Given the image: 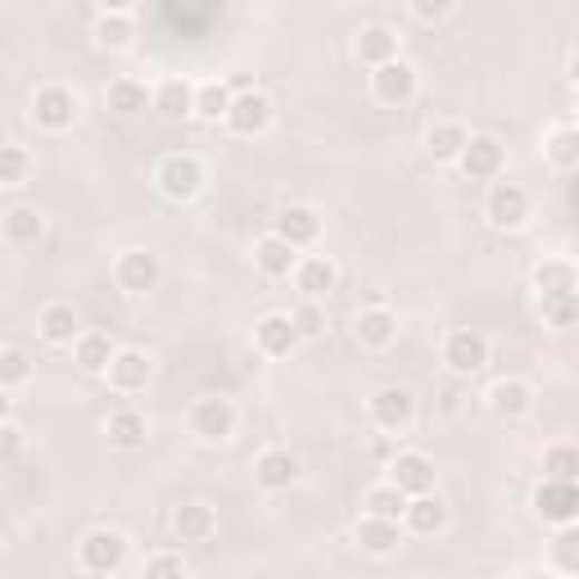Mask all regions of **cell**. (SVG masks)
<instances>
[{"instance_id": "7402d4cb", "label": "cell", "mask_w": 579, "mask_h": 579, "mask_svg": "<svg viewBox=\"0 0 579 579\" xmlns=\"http://www.w3.org/2000/svg\"><path fill=\"white\" fill-rule=\"evenodd\" d=\"M254 263H258V272L263 276H290L300 267V254H295V245H290L285 236H263L258 245H254Z\"/></svg>"}, {"instance_id": "cb8c5ba5", "label": "cell", "mask_w": 579, "mask_h": 579, "mask_svg": "<svg viewBox=\"0 0 579 579\" xmlns=\"http://www.w3.org/2000/svg\"><path fill=\"white\" fill-rule=\"evenodd\" d=\"M444 521H449V507H444L440 498H434V493H416V498H408L403 526H408L412 534H440Z\"/></svg>"}, {"instance_id": "d6986e66", "label": "cell", "mask_w": 579, "mask_h": 579, "mask_svg": "<svg viewBox=\"0 0 579 579\" xmlns=\"http://www.w3.org/2000/svg\"><path fill=\"white\" fill-rule=\"evenodd\" d=\"M254 480H258L263 489H290V484L300 480V458L285 453V449H267V453H258V462H254Z\"/></svg>"}, {"instance_id": "52a82bcc", "label": "cell", "mask_w": 579, "mask_h": 579, "mask_svg": "<svg viewBox=\"0 0 579 579\" xmlns=\"http://www.w3.org/2000/svg\"><path fill=\"white\" fill-rule=\"evenodd\" d=\"M444 362L453 376H475L489 362V340L480 331H449L444 340Z\"/></svg>"}, {"instance_id": "8d00e7d4", "label": "cell", "mask_w": 579, "mask_h": 579, "mask_svg": "<svg viewBox=\"0 0 579 579\" xmlns=\"http://www.w3.org/2000/svg\"><path fill=\"white\" fill-rule=\"evenodd\" d=\"M543 150L557 168H579V127H552Z\"/></svg>"}, {"instance_id": "4dcf8cb0", "label": "cell", "mask_w": 579, "mask_h": 579, "mask_svg": "<svg viewBox=\"0 0 579 579\" xmlns=\"http://www.w3.org/2000/svg\"><path fill=\"white\" fill-rule=\"evenodd\" d=\"M195 96H199V87H190L186 78H168L155 91V109L168 118H186V114H195Z\"/></svg>"}, {"instance_id": "30bf717a", "label": "cell", "mask_w": 579, "mask_h": 579, "mask_svg": "<svg viewBox=\"0 0 579 579\" xmlns=\"http://www.w3.org/2000/svg\"><path fill=\"white\" fill-rule=\"evenodd\" d=\"M300 326H295V317L290 313H267L258 326H254V344H258V353H267V357H290L300 349Z\"/></svg>"}, {"instance_id": "f1b7e54d", "label": "cell", "mask_w": 579, "mask_h": 579, "mask_svg": "<svg viewBox=\"0 0 579 579\" xmlns=\"http://www.w3.org/2000/svg\"><path fill=\"white\" fill-rule=\"evenodd\" d=\"M357 59L372 63V68L399 59V37H394L390 28H362V32H357Z\"/></svg>"}, {"instance_id": "9c48e42d", "label": "cell", "mask_w": 579, "mask_h": 579, "mask_svg": "<svg viewBox=\"0 0 579 579\" xmlns=\"http://www.w3.org/2000/svg\"><path fill=\"white\" fill-rule=\"evenodd\" d=\"M105 376H109V385H114L118 394H140L145 385H150V376H155V362L145 357L140 349H118Z\"/></svg>"}, {"instance_id": "74e56055", "label": "cell", "mask_w": 579, "mask_h": 579, "mask_svg": "<svg viewBox=\"0 0 579 579\" xmlns=\"http://www.w3.org/2000/svg\"><path fill=\"white\" fill-rule=\"evenodd\" d=\"M552 566H557L561 575H579V521L557 526V539H552Z\"/></svg>"}, {"instance_id": "f6af8a7d", "label": "cell", "mask_w": 579, "mask_h": 579, "mask_svg": "<svg viewBox=\"0 0 579 579\" xmlns=\"http://www.w3.org/2000/svg\"><path fill=\"white\" fill-rule=\"evenodd\" d=\"M453 6H458V0H412V14L421 23H440V19L453 14Z\"/></svg>"}, {"instance_id": "4316f807", "label": "cell", "mask_w": 579, "mask_h": 579, "mask_svg": "<svg viewBox=\"0 0 579 579\" xmlns=\"http://www.w3.org/2000/svg\"><path fill=\"white\" fill-rule=\"evenodd\" d=\"M357 543L367 548L372 557H390L399 548V521H385V517H362L357 521Z\"/></svg>"}, {"instance_id": "8992f818", "label": "cell", "mask_w": 579, "mask_h": 579, "mask_svg": "<svg viewBox=\"0 0 579 579\" xmlns=\"http://www.w3.org/2000/svg\"><path fill=\"white\" fill-rule=\"evenodd\" d=\"M484 213H489V223L502 227V232H517L526 217H530V195L517 186V181H498L484 199Z\"/></svg>"}, {"instance_id": "9a60e30c", "label": "cell", "mask_w": 579, "mask_h": 579, "mask_svg": "<svg viewBox=\"0 0 579 579\" xmlns=\"http://www.w3.org/2000/svg\"><path fill=\"white\" fill-rule=\"evenodd\" d=\"M390 480H394L408 498H416V493H430V489H434V467H430L425 453H399V458L390 462Z\"/></svg>"}, {"instance_id": "b9f144b4", "label": "cell", "mask_w": 579, "mask_h": 579, "mask_svg": "<svg viewBox=\"0 0 579 579\" xmlns=\"http://www.w3.org/2000/svg\"><path fill=\"white\" fill-rule=\"evenodd\" d=\"M28 376H32V362L10 344L6 353H0V385H6V390H19Z\"/></svg>"}, {"instance_id": "60d3db41", "label": "cell", "mask_w": 579, "mask_h": 579, "mask_svg": "<svg viewBox=\"0 0 579 579\" xmlns=\"http://www.w3.org/2000/svg\"><path fill=\"white\" fill-rule=\"evenodd\" d=\"M32 173V155L23 150V145H6V150H0V181H6V186H19L23 177Z\"/></svg>"}, {"instance_id": "5b68a950", "label": "cell", "mask_w": 579, "mask_h": 579, "mask_svg": "<svg viewBox=\"0 0 579 579\" xmlns=\"http://www.w3.org/2000/svg\"><path fill=\"white\" fill-rule=\"evenodd\" d=\"M78 96H72L68 87H41L37 96H32V118H37V127H46V131H68L72 122H78Z\"/></svg>"}, {"instance_id": "ac0fdd59", "label": "cell", "mask_w": 579, "mask_h": 579, "mask_svg": "<svg viewBox=\"0 0 579 579\" xmlns=\"http://www.w3.org/2000/svg\"><path fill=\"white\" fill-rule=\"evenodd\" d=\"M114 340L105 335V331H87V335H78L72 340V362L87 372V376H105L109 372V362H114Z\"/></svg>"}, {"instance_id": "ab89813d", "label": "cell", "mask_w": 579, "mask_h": 579, "mask_svg": "<svg viewBox=\"0 0 579 579\" xmlns=\"http://www.w3.org/2000/svg\"><path fill=\"white\" fill-rule=\"evenodd\" d=\"M543 471L552 480H579V444H552L543 453Z\"/></svg>"}, {"instance_id": "ffe728a7", "label": "cell", "mask_w": 579, "mask_h": 579, "mask_svg": "<svg viewBox=\"0 0 579 579\" xmlns=\"http://www.w3.org/2000/svg\"><path fill=\"white\" fill-rule=\"evenodd\" d=\"M173 530H177L181 543H208L217 534V517H213L208 502H186V507H177Z\"/></svg>"}, {"instance_id": "44dd1931", "label": "cell", "mask_w": 579, "mask_h": 579, "mask_svg": "<svg viewBox=\"0 0 579 579\" xmlns=\"http://www.w3.org/2000/svg\"><path fill=\"white\" fill-rule=\"evenodd\" d=\"M276 236H285L295 249H304V245H313V241L322 236V217H317L313 208H304V204H290V208L276 217Z\"/></svg>"}, {"instance_id": "d590c367", "label": "cell", "mask_w": 579, "mask_h": 579, "mask_svg": "<svg viewBox=\"0 0 579 579\" xmlns=\"http://www.w3.org/2000/svg\"><path fill=\"white\" fill-rule=\"evenodd\" d=\"M232 100H236V91H232L227 82H204L199 96H195V114H199L204 122H217V118H227Z\"/></svg>"}, {"instance_id": "7bdbcfd3", "label": "cell", "mask_w": 579, "mask_h": 579, "mask_svg": "<svg viewBox=\"0 0 579 579\" xmlns=\"http://www.w3.org/2000/svg\"><path fill=\"white\" fill-rule=\"evenodd\" d=\"M290 317H295V326H300V335L304 340H317L322 331H326V313H322V304L317 300H304L295 313H290Z\"/></svg>"}, {"instance_id": "f546056e", "label": "cell", "mask_w": 579, "mask_h": 579, "mask_svg": "<svg viewBox=\"0 0 579 579\" xmlns=\"http://www.w3.org/2000/svg\"><path fill=\"white\" fill-rule=\"evenodd\" d=\"M145 105H155V96L145 91V82H136V78L109 82V109L118 118H136V114H145Z\"/></svg>"}, {"instance_id": "e575fe53", "label": "cell", "mask_w": 579, "mask_h": 579, "mask_svg": "<svg viewBox=\"0 0 579 579\" xmlns=\"http://www.w3.org/2000/svg\"><path fill=\"white\" fill-rule=\"evenodd\" d=\"M367 512H372V517H385V521H403V512H408V493H403L394 480H385V484L367 489Z\"/></svg>"}, {"instance_id": "e0dca14e", "label": "cell", "mask_w": 579, "mask_h": 579, "mask_svg": "<svg viewBox=\"0 0 579 579\" xmlns=\"http://www.w3.org/2000/svg\"><path fill=\"white\" fill-rule=\"evenodd\" d=\"M353 335L362 340V349H390L399 340V317L390 308H362L353 322Z\"/></svg>"}, {"instance_id": "7dc6e473", "label": "cell", "mask_w": 579, "mask_h": 579, "mask_svg": "<svg viewBox=\"0 0 579 579\" xmlns=\"http://www.w3.org/2000/svg\"><path fill=\"white\" fill-rule=\"evenodd\" d=\"M100 6H105V14H127L136 0H100Z\"/></svg>"}, {"instance_id": "c3c4849f", "label": "cell", "mask_w": 579, "mask_h": 579, "mask_svg": "<svg viewBox=\"0 0 579 579\" xmlns=\"http://www.w3.org/2000/svg\"><path fill=\"white\" fill-rule=\"evenodd\" d=\"M570 82L579 87V50H575V59H570Z\"/></svg>"}, {"instance_id": "5bb4252c", "label": "cell", "mask_w": 579, "mask_h": 579, "mask_svg": "<svg viewBox=\"0 0 579 579\" xmlns=\"http://www.w3.org/2000/svg\"><path fill=\"white\" fill-rule=\"evenodd\" d=\"M458 168L471 177V181H493L502 173V145L493 136H471L467 150L458 159Z\"/></svg>"}, {"instance_id": "bcb514c9", "label": "cell", "mask_w": 579, "mask_h": 579, "mask_svg": "<svg viewBox=\"0 0 579 579\" xmlns=\"http://www.w3.org/2000/svg\"><path fill=\"white\" fill-rule=\"evenodd\" d=\"M145 575H190V566L177 552H159V557L145 561Z\"/></svg>"}, {"instance_id": "ee69618b", "label": "cell", "mask_w": 579, "mask_h": 579, "mask_svg": "<svg viewBox=\"0 0 579 579\" xmlns=\"http://www.w3.org/2000/svg\"><path fill=\"white\" fill-rule=\"evenodd\" d=\"M19 449H23V425H19L14 416H6V425H0V458L14 462Z\"/></svg>"}, {"instance_id": "1f68e13d", "label": "cell", "mask_w": 579, "mask_h": 579, "mask_svg": "<svg viewBox=\"0 0 579 579\" xmlns=\"http://www.w3.org/2000/svg\"><path fill=\"white\" fill-rule=\"evenodd\" d=\"M534 290L539 295H561V290H579V272L566 258H548L534 267Z\"/></svg>"}, {"instance_id": "6da1fadb", "label": "cell", "mask_w": 579, "mask_h": 579, "mask_svg": "<svg viewBox=\"0 0 579 579\" xmlns=\"http://www.w3.org/2000/svg\"><path fill=\"white\" fill-rule=\"evenodd\" d=\"M155 181L164 190V199H195L204 190V164L195 155H164L155 168Z\"/></svg>"}, {"instance_id": "8fae6325", "label": "cell", "mask_w": 579, "mask_h": 579, "mask_svg": "<svg viewBox=\"0 0 579 579\" xmlns=\"http://www.w3.org/2000/svg\"><path fill=\"white\" fill-rule=\"evenodd\" d=\"M412 416H416V399H412V390H403V385H385V390L372 394V421H376L381 430H408Z\"/></svg>"}, {"instance_id": "d6a6232c", "label": "cell", "mask_w": 579, "mask_h": 579, "mask_svg": "<svg viewBox=\"0 0 579 579\" xmlns=\"http://www.w3.org/2000/svg\"><path fill=\"white\" fill-rule=\"evenodd\" d=\"M539 313L548 326L566 331V326H579V290H561V295H539Z\"/></svg>"}, {"instance_id": "83f0119b", "label": "cell", "mask_w": 579, "mask_h": 579, "mask_svg": "<svg viewBox=\"0 0 579 579\" xmlns=\"http://www.w3.org/2000/svg\"><path fill=\"white\" fill-rule=\"evenodd\" d=\"M37 331L46 344H72L78 340V313H72L68 304H46L41 317H37Z\"/></svg>"}, {"instance_id": "4fadbf2b", "label": "cell", "mask_w": 579, "mask_h": 579, "mask_svg": "<svg viewBox=\"0 0 579 579\" xmlns=\"http://www.w3.org/2000/svg\"><path fill=\"white\" fill-rule=\"evenodd\" d=\"M267 122H272V100L263 91H236V100L227 109V127L236 136H258V131H267Z\"/></svg>"}, {"instance_id": "7a4b0ae2", "label": "cell", "mask_w": 579, "mask_h": 579, "mask_svg": "<svg viewBox=\"0 0 579 579\" xmlns=\"http://www.w3.org/2000/svg\"><path fill=\"white\" fill-rule=\"evenodd\" d=\"M190 430L199 434L204 444H227L232 434H236V408H232V399H217V394L199 399L190 408Z\"/></svg>"}, {"instance_id": "7c38bea8", "label": "cell", "mask_w": 579, "mask_h": 579, "mask_svg": "<svg viewBox=\"0 0 579 579\" xmlns=\"http://www.w3.org/2000/svg\"><path fill=\"white\" fill-rule=\"evenodd\" d=\"M114 281H118V290H127V295H145V290L159 285V258L145 254V249H127L114 267Z\"/></svg>"}, {"instance_id": "d4e9b609", "label": "cell", "mask_w": 579, "mask_h": 579, "mask_svg": "<svg viewBox=\"0 0 579 579\" xmlns=\"http://www.w3.org/2000/svg\"><path fill=\"white\" fill-rule=\"evenodd\" d=\"M105 434H109V444H114V449L136 453V449H145V434H150V425H145V416H140L136 408H118V412L109 416Z\"/></svg>"}, {"instance_id": "484cf974", "label": "cell", "mask_w": 579, "mask_h": 579, "mask_svg": "<svg viewBox=\"0 0 579 579\" xmlns=\"http://www.w3.org/2000/svg\"><path fill=\"white\" fill-rule=\"evenodd\" d=\"M489 408H493V416L517 421V416H526V412L534 408V390H530L526 381H498V385L489 390Z\"/></svg>"}, {"instance_id": "3957f363", "label": "cell", "mask_w": 579, "mask_h": 579, "mask_svg": "<svg viewBox=\"0 0 579 579\" xmlns=\"http://www.w3.org/2000/svg\"><path fill=\"white\" fill-rule=\"evenodd\" d=\"M534 512L548 521V526H570L579 521V480H543L539 493H534Z\"/></svg>"}, {"instance_id": "2e32d148", "label": "cell", "mask_w": 579, "mask_h": 579, "mask_svg": "<svg viewBox=\"0 0 579 579\" xmlns=\"http://www.w3.org/2000/svg\"><path fill=\"white\" fill-rule=\"evenodd\" d=\"M335 281H340V272H335V263L322 258V254L300 258V267H295V290H300L304 300H326L331 290H335Z\"/></svg>"}, {"instance_id": "ba28073f", "label": "cell", "mask_w": 579, "mask_h": 579, "mask_svg": "<svg viewBox=\"0 0 579 579\" xmlns=\"http://www.w3.org/2000/svg\"><path fill=\"white\" fill-rule=\"evenodd\" d=\"M372 91L381 105H408L416 96V68L408 59H390L372 72Z\"/></svg>"}, {"instance_id": "836d02e7", "label": "cell", "mask_w": 579, "mask_h": 579, "mask_svg": "<svg viewBox=\"0 0 579 579\" xmlns=\"http://www.w3.org/2000/svg\"><path fill=\"white\" fill-rule=\"evenodd\" d=\"M0 227H6V241H10V245H37L46 223H41L37 208H23V204H19V208L6 213V223H0Z\"/></svg>"}, {"instance_id": "f35d334b", "label": "cell", "mask_w": 579, "mask_h": 579, "mask_svg": "<svg viewBox=\"0 0 579 579\" xmlns=\"http://www.w3.org/2000/svg\"><path fill=\"white\" fill-rule=\"evenodd\" d=\"M131 37H136V28H131L127 14H100V23H96V41H100L105 50H127Z\"/></svg>"}, {"instance_id": "603a6c76", "label": "cell", "mask_w": 579, "mask_h": 579, "mask_svg": "<svg viewBox=\"0 0 579 579\" xmlns=\"http://www.w3.org/2000/svg\"><path fill=\"white\" fill-rule=\"evenodd\" d=\"M467 140H471V131L462 122H440V127L425 131V155L434 164H458L462 150H467Z\"/></svg>"}, {"instance_id": "277c9868", "label": "cell", "mask_w": 579, "mask_h": 579, "mask_svg": "<svg viewBox=\"0 0 579 579\" xmlns=\"http://www.w3.org/2000/svg\"><path fill=\"white\" fill-rule=\"evenodd\" d=\"M78 561H82V570H91V575H114V570L127 561V539H122L118 530H91V534L82 539V548H78Z\"/></svg>"}]
</instances>
